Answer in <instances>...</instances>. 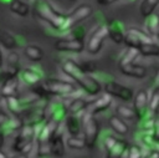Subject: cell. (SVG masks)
<instances>
[{
    "mask_svg": "<svg viewBox=\"0 0 159 158\" xmlns=\"http://www.w3.org/2000/svg\"><path fill=\"white\" fill-rule=\"evenodd\" d=\"M149 100H150V96L147 90H139L133 97V108H134L139 121L143 119L144 117H147L150 111L149 109Z\"/></svg>",
    "mask_w": 159,
    "mask_h": 158,
    "instance_id": "cell-9",
    "label": "cell"
},
{
    "mask_svg": "<svg viewBox=\"0 0 159 158\" xmlns=\"http://www.w3.org/2000/svg\"><path fill=\"white\" fill-rule=\"evenodd\" d=\"M68 114V109H67V105L63 101H57V102H52L48 106V119L51 121H56L58 123H61Z\"/></svg>",
    "mask_w": 159,
    "mask_h": 158,
    "instance_id": "cell-12",
    "label": "cell"
},
{
    "mask_svg": "<svg viewBox=\"0 0 159 158\" xmlns=\"http://www.w3.org/2000/svg\"><path fill=\"white\" fill-rule=\"evenodd\" d=\"M129 143L124 139H117L116 144L109 149L107 151V156L106 158H125V154L128 152V148H129Z\"/></svg>",
    "mask_w": 159,
    "mask_h": 158,
    "instance_id": "cell-18",
    "label": "cell"
},
{
    "mask_svg": "<svg viewBox=\"0 0 159 158\" xmlns=\"http://www.w3.org/2000/svg\"><path fill=\"white\" fill-rule=\"evenodd\" d=\"M19 85H20V80L19 77H12L5 82L1 83L0 86V92L2 95V97H10V96H15L17 90H19Z\"/></svg>",
    "mask_w": 159,
    "mask_h": 158,
    "instance_id": "cell-20",
    "label": "cell"
},
{
    "mask_svg": "<svg viewBox=\"0 0 159 158\" xmlns=\"http://www.w3.org/2000/svg\"><path fill=\"white\" fill-rule=\"evenodd\" d=\"M116 112L124 121H139V118H138L133 107H129V106H125V105H118L116 107Z\"/></svg>",
    "mask_w": 159,
    "mask_h": 158,
    "instance_id": "cell-25",
    "label": "cell"
},
{
    "mask_svg": "<svg viewBox=\"0 0 159 158\" xmlns=\"http://www.w3.org/2000/svg\"><path fill=\"white\" fill-rule=\"evenodd\" d=\"M48 95L55 96H68L76 92V87L70 81L60 80V78H47L41 85Z\"/></svg>",
    "mask_w": 159,
    "mask_h": 158,
    "instance_id": "cell-5",
    "label": "cell"
},
{
    "mask_svg": "<svg viewBox=\"0 0 159 158\" xmlns=\"http://www.w3.org/2000/svg\"><path fill=\"white\" fill-rule=\"evenodd\" d=\"M82 136L86 143V147L92 149L99 137V123L94 116L86 113L82 118Z\"/></svg>",
    "mask_w": 159,
    "mask_h": 158,
    "instance_id": "cell-3",
    "label": "cell"
},
{
    "mask_svg": "<svg viewBox=\"0 0 159 158\" xmlns=\"http://www.w3.org/2000/svg\"><path fill=\"white\" fill-rule=\"evenodd\" d=\"M125 27L122 21L113 20L111 24H108V37L114 44H122L124 41L125 36Z\"/></svg>",
    "mask_w": 159,
    "mask_h": 158,
    "instance_id": "cell-14",
    "label": "cell"
},
{
    "mask_svg": "<svg viewBox=\"0 0 159 158\" xmlns=\"http://www.w3.org/2000/svg\"><path fill=\"white\" fill-rule=\"evenodd\" d=\"M36 15L43 20L45 22H47L53 30H57V31H61L62 29V25L65 22V17L66 15L58 12L57 10H55L52 7L51 4L46 2V1H36L35 4V10Z\"/></svg>",
    "mask_w": 159,
    "mask_h": 158,
    "instance_id": "cell-2",
    "label": "cell"
},
{
    "mask_svg": "<svg viewBox=\"0 0 159 158\" xmlns=\"http://www.w3.org/2000/svg\"><path fill=\"white\" fill-rule=\"evenodd\" d=\"M92 14V6L87 5V4H82L80 6H77L72 12H70L68 15H66L65 17V22L62 25L61 31H68L72 30L73 27L78 26L82 21H84L86 19H88Z\"/></svg>",
    "mask_w": 159,
    "mask_h": 158,
    "instance_id": "cell-4",
    "label": "cell"
},
{
    "mask_svg": "<svg viewBox=\"0 0 159 158\" xmlns=\"http://www.w3.org/2000/svg\"><path fill=\"white\" fill-rule=\"evenodd\" d=\"M119 70L123 75L128 76V77H133V78H138V80H142L147 76V68L143 67V66H139V65H135L134 62L133 63H128V65H123V66H119Z\"/></svg>",
    "mask_w": 159,
    "mask_h": 158,
    "instance_id": "cell-16",
    "label": "cell"
},
{
    "mask_svg": "<svg viewBox=\"0 0 159 158\" xmlns=\"http://www.w3.org/2000/svg\"><path fill=\"white\" fill-rule=\"evenodd\" d=\"M153 149H154V152H155L157 154H159V139H158V138H157V139H155V142H154Z\"/></svg>",
    "mask_w": 159,
    "mask_h": 158,
    "instance_id": "cell-40",
    "label": "cell"
},
{
    "mask_svg": "<svg viewBox=\"0 0 159 158\" xmlns=\"http://www.w3.org/2000/svg\"><path fill=\"white\" fill-rule=\"evenodd\" d=\"M157 37H158V39H159V31H158V34H157Z\"/></svg>",
    "mask_w": 159,
    "mask_h": 158,
    "instance_id": "cell-45",
    "label": "cell"
},
{
    "mask_svg": "<svg viewBox=\"0 0 159 158\" xmlns=\"http://www.w3.org/2000/svg\"><path fill=\"white\" fill-rule=\"evenodd\" d=\"M111 105H112V96H109L106 92L99 93V96L96 100L89 102V105L86 109V113L96 116L97 113H101V112L108 109L111 107Z\"/></svg>",
    "mask_w": 159,
    "mask_h": 158,
    "instance_id": "cell-11",
    "label": "cell"
},
{
    "mask_svg": "<svg viewBox=\"0 0 159 158\" xmlns=\"http://www.w3.org/2000/svg\"><path fill=\"white\" fill-rule=\"evenodd\" d=\"M48 154H51L50 142H37V156L46 157Z\"/></svg>",
    "mask_w": 159,
    "mask_h": 158,
    "instance_id": "cell-32",
    "label": "cell"
},
{
    "mask_svg": "<svg viewBox=\"0 0 159 158\" xmlns=\"http://www.w3.org/2000/svg\"><path fill=\"white\" fill-rule=\"evenodd\" d=\"M0 44L6 50H10V51H12L14 49H16L19 46L16 37L6 30H0Z\"/></svg>",
    "mask_w": 159,
    "mask_h": 158,
    "instance_id": "cell-26",
    "label": "cell"
},
{
    "mask_svg": "<svg viewBox=\"0 0 159 158\" xmlns=\"http://www.w3.org/2000/svg\"><path fill=\"white\" fill-rule=\"evenodd\" d=\"M19 60H20V57H19V55L14 50L10 51L7 53V56H6V63H7V66H19Z\"/></svg>",
    "mask_w": 159,
    "mask_h": 158,
    "instance_id": "cell-35",
    "label": "cell"
},
{
    "mask_svg": "<svg viewBox=\"0 0 159 158\" xmlns=\"http://www.w3.org/2000/svg\"><path fill=\"white\" fill-rule=\"evenodd\" d=\"M62 72L73 80L89 96H98L102 92V85L98 80H96L93 76L83 71V68L80 66L78 62H76L72 58H67L61 65Z\"/></svg>",
    "mask_w": 159,
    "mask_h": 158,
    "instance_id": "cell-1",
    "label": "cell"
},
{
    "mask_svg": "<svg viewBox=\"0 0 159 158\" xmlns=\"http://www.w3.org/2000/svg\"><path fill=\"white\" fill-rule=\"evenodd\" d=\"M10 117L7 116V113H5L2 109H0V128H4L6 126V123L9 122Z\"/></svg>",
    "mask_w": 159,
    "mask_h": 158,
    "instance_id": "cell-37",
    "label": "cell"
},
{
    "mask_svg": "<svg viewBox=\"0 0 159 158\" xmlns=\"http://www.w3.org/2000/svg\"><path fill=\"white\" fill-rule=\"evenodd\" d=\"M2 65H4V53H2V51L0 49V68L2 67Z\"/></svg>",
    "mask_w": 159,
    "mask_h": 158,
    "instance_id": "cell-42",
    "label": "cell"
},
{
    "mask_svg": "<svg viewBox=\"0 0 159 158\" xmlns=\"http://www.w3.org/2000/svg\"><path fill=\"white\" fill-rule=\"evenodd\" d=\"M145 32H148L150 36H157L159 31V14L153 12L148 17H145Z\"/></svg>",
    "mask_w": 159,
    "mask_h": 158,
    "instance_id": "cell-24",
    "label": "cell"
},
{
    "mask_svg": "<svg viewBox=\"0 0 159 158\" xmlns=\"http://www.w3.org/2000/svg\"><path fill=\"white\" fill-rule=\"evenodd\" d=\"M140 53H139V51L137 50V49H132V47H128L124 52H123V55L120 56V58H119V63H118V66H123V65H128V63H133L137 58H138V56H139Z\"/></svg>",
    "mask_w": 159,
    "mask_h": 158,
    "instance_id": "cell-28",
    "label": "cell"
},
{
    "mask_svg": "<svg viewBox=\"0 0 159 158\" xmlns=\"http://www.w3.org/2000/svg\"><path fill=\"white\" fill-rule=\"evenodd\" d=\"M9 9L19 16H27L30 12V5L22 0H11L9 2Z\"/></svg>",
    "mask_w": 159,
    "mask_h": 158,
    "instance_id": "cell-23",
    "label": "cell"
},
{
    "mask_svg": "<svg viewBox=\"0 0 159 158\" xmlns=\"http://www.w3.org/2000/svg\"><path fill=\"white\" fill-rule=\"evenodd\" d=\"M117 142V138L114 136H107L104 139H103V147H104V151H109Z\"/></svg>",
    "mask_w": 159,
    "mask_h": 158,
    "instance_id": "cell-36",
    "label": "cell"
},
{
    "mask_svg": "<svg viewBox=\"0 0 159 158\" xmlns=\"http://www.w3.org/2000/svg\"><path fill=\"white\" fill-rule=\"evenodd\" d=\"M89 100L82 98V97H77L73 98L68 105H67V109L70 114H80L82 112H84L89 105Z\"/></svg>",
    "mask_w": 159,
    "mask_h": 158,
    "instance_id": "cell-21",
    "label": "cell"
},
{
    "mask_svg": "<svg viewBox=\"0 0 159 158\" xmlns=\"http://www.w3.org/2000/svg\"><path fill=\"white\" fill-rule=\"evenodd\" d=\"M65 142L70 149H75V151H78V149H82L86 147L83 136H81V134L80 136H68Z\"/></svg>",
    "mask_w": 159,
    "mask_h": 158,
    "instance_id": "cell-31",
    "label": "cell"
},
{
    "mask_svg": "<svg viewBox=\"0 0 159 158\" xmlns=\"http://www.w3.org/2000/svg\"><path fill=\"white\" fill-rule=\"evenodd\" d=\"M98 4H101V5H109V4H112V2H114V1H117V0H96Z\"/></svg>",
    "mask_w": 159,
    "mask_h": 158,
    "instance_id": "cell-38",
    "label": "cell"
},
{
    "mask_svg": "<svg viewBox=\"0 0 159 158\" xmlns=\"http://www.w3.org/2000/svg\"><path fill=\"white\" fill-rule=\"evenodd\" d=\"M70 1H77V0H70Z\"/></svg>",
    "mask_w": 159,
    "mask_h": 158,
    "instance_id": "cell-46",
    "label": "cell"
},
{
    "mask_svg": "<svg viewBox=\"0 0 159 158\" xmlns=\"http://www.w3.org/2000/svg\"><path fill=\"white\" fill-rule=\"evenodd\" d=\"M129 1H134V0H129Z\"/></svg>",
    "mask_w": 159,
    "mask_h": 158,
    "instance_id": "cell-47",
    "label": "cell"
},
{
    "mask_svg": "<svg viewBox=\"0 0 159 158\" xmlns=\"http://www.w3.org/2000/svg\"><path fill=\"white\" fill-rule=\"evenodd\" d=\"M103 91L106 93H108L109 96L117 97V98H119L124 102L133 101V97H134V92H133L132 88H129V87H127L122 83H118L113 80H109V81L104 82Z\"/></svg>",
    "mask_w": 159,
    "mask_h": 158,
    "instance_id": "cell-6",
    "label": "cell"
},
{
    "mask_svg": "<svg viewBox=\"0 0 159 158\" xmlns=\"http://www.w3.org/2000/svg\"><path fill=\"white\" fill-rule=\"evenodd\" d=\"M53 47L58 52H73L80 53L84 50V41L82 39L75 37V39H58Z\"/></svg>",
    "mask_w": 159,
    "mask_h": 158,
    "instance_id": "cell-10",
    "label": "cell"
},
{
    "mask_svg": "<svg viewBox=\"0 0 159 158\" xmlns=\"http://www.w3.org/2000/svg\"><path fill=\"white\" fill-rule=\"evenodd\" d=\"M0 158H9V157H7V156H6V154L0 149Z\"/></svg>",
    "mask_w": 159,
    "mask_h": 158,
    "instance_id": "cell-43",
    "label": "cell"
},
{
    "mask_svg": "<svg viewBox=\"0 0 159 158\" xmlns=\"http://www.w3.org/2000/svg\"><path fill=\"white\" fill-rule=\"evenodd\" d=\"M108 123H109L111 128H112L117 134H119V136H125V134H128V132H129V126H128V123H127L123 118H120L118 114H112V116L109 117V119H108Z\"/></svg>",
    "mask_w": 159,
    "mask_h": 158,
    "instance_id": "cell-19",
    "label": "cell"
},
{
    "mask_svg": "<svg viewBox=\"0 0 159 158\" xmlns=\"http://www.w3.org/2000/svg\"><path fill=\"white\" fill-rule=\"evenodd\" d=\"M158 5H159V0H142L139 5V12L145 19L153 12H155V9Z\"/></svg>",
    "mask_w": 159,
    "mask_h": 158,
    "instance_id": "cell-27",
    "label": "cell"
},
{
    "mask_svg": "<svg viewBox=\"0 0 159 158\" xmlns=\"http://www.w3.org/2000/svg\"><path fill=\"white\" fill-rule=\"evenodd\" d=\"M10 158H29V156L27 154H24V153H16L15 156H12Z\"/></svg>",
    "mask_w": 159,
    "mask_h": 158,
    "instance_id": "cell-41",
    "label": "cell"
},
{
    "mask_svg": "<svg viewBox=\"0 0 159 158\" xmlns=\"http://www.w3.org/2000/svg\"><path fill=\"white\" fill-rule=\"evenodd\" d=\"M1 98H2V95H1V92H0V102H1Z\"/></svg>",
    "mask_w": 159,
    "mask_h": 158,
    "instance_id": "cell-44",
    "label": "cell"
},
{
    "mask_svg": "<svg viewBox=\"0 0 159 158\" xmlns=\"http://www.w3.org/2000/svg\"><path fill=\"white\" fill-rule=\"evenodd\" d=\"M107 37H108V25L104 24V25L98 26L96 30H93V32L88 37L87 52L91 55H97L101 51L103 42Z\"/></svg>",
    "mask_w": 159,
    "mask_h": 158,
    "instance_id": "cell-7",
    "label": "cell"
},
{
    "mask_svg": "<svg viewBox=\"0 0 159 158\" xmlns=\"http://www.w3.org/2000/svg\"><path fill=\"white\" fill-rule=\"evenodd\" d=\"M65 128L68 136H80L82 133V119L78 114H67L65 118Z\"/></svg>",
    "mask_w": 159,
    "mask_h": 158,
    "instance_id": "cell-15",
    "label": "cell"
},
{
    "mask_svg": "<svg viewBox=\"0 0 159 158\" xmlns=\"http://www.w3.org/2000/svg\"><path fill=\"white\" fill-rule=\"evenodd\" d=\"M158 108H159V88L155 87V91L153 92V95L150 96V100H149V109L154 112Z\"/></svg>",
    "mask_w": 159,
    "mask_h": 158,
    "instance_id": "cell-34",
    "label": "cell"
},
{
    "mask_svg": "<svg viewBox=\"0 0 159 158\" xmlns=\"http://www.w3.org/2000/svg\"><path fill=\"white\" fill-rule=\"evenodd\" d=\"M5 102H6V107L7 109L14 113L15 116H19L21 112H22V103L21 101L15 97V96H10V97H6L5 98Z\"/></svg>",
    "mask_w": 159,
    "mask_h": 158,
    "instance_id": "cell-30",
    "label": "cell"
},
{
    "mask_svg": "<svg viewBox=\"0 0 159 158\" xmlns=\"http://www.w3.org/2000/svg\"><path fill=\"white\" fill-rule=\"evenodd\" d=\"M19 75H20V78L30 86H35L42 80V73L37 68H34V67H26L21 70Z\"/></svg>",
    "mask_w": 159,
    "mask_h": 158,
    "instance_id": "cell-17",
    "label": "cell"
},
{
    "mask_svg": "<svg viewBox=\"0 0 159 158\" xmlns=\"http://www.w3.org/2000/svg\"><path fill=\"white\" fill-rule=\"evenodd\" d=\"M138 51L143 56H159V44L154 41L143 44L142 46H139Z\"/></svg>",
    "mask_w": 159,
    "mask_h": 158,
    "instance_id": "cell-29",
    "label": "cell"
},
{
    "mask_svg": "<svg viewBox=\"0 0 159 158\" xmlns=\"http://www.w3.org/2000/svg\"><path fill=\"white\" fill-rule=\"evenodd\" d=\"M153 41L152 36L145 32V30H139L137 27H130L127 30L125 36H124V44L127 47H132V49H139V46H142L143 44L150 42Z\"/></svg>",
    "mask_w": 159,
    "mask_h": 158,
    "instance_id": "cell-8",
    "label": "cell"
},
{
    "mask_svg": "<svg viewBox=\"0 0 159 158\" xmlns=\"http://www.w3.org/2000/svg\"><path fill=\"white\" fill-rule=\"evenodd\" d=\"M4 139H5V132H4L2 128H0V148L4 144Z\"/></svg>",
    "mask_w": 159,
    "mask_h": 158,
    "instance_id": "cell-39",
    "label": "cell"
},
{
    "mask_svg": "<svg viewBox=\"0 0 159 158\" xmlns=\"http://www.w3.org/2000/svg\"><path fill=\"white\" fill-rule=\"evenodd\" d=\"M24 55L26 56V58H29L32 62H39L45 56L42 49L36 46V45H27V46H25L24 47Z\"/></svg>",
    "mask_w": 159,
    "mask_h": 158,
    "instance_id": "cell-22",
    "label": "cell"
},
{
    "mask_svg": "<svg viewBox=\"0 0 159 158\" xmlns=\"http://www.w3.org/2000/svg\"><path fill=\"white\" fill-rule=\"evenodd\" d=\"M65 146H66V142L63 139V131H60V127H58L56 133L50 139L51 154L57 157V158L63 157V154H65Z\"/></svg>",
    "mask_w": 159,
    "mask_h": 158,
    "instance_id": "cell-13",
    "label": "cell"
},
{
    "mask_svg": "<svg viewBox=\"0 0 159 158\" xmlns=\"http://www.w3.org/2000/svg\"><path fill=\"white\" fill-rule=\"evenodd\" d=\"M125 158H143L140 147L137 146V144H132V146H129L128 152H127V154H125Z\"/></svg>",
    "mask_w": 159,
    "mask_h": 158,
    "instance_id": "cell-33",
    "label": "cell"
}]
</instances>
